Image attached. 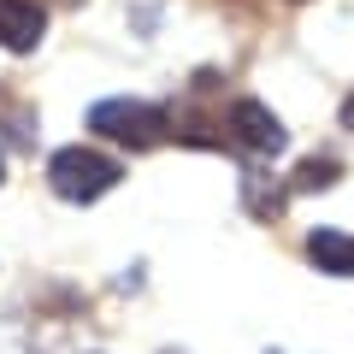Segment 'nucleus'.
<instances>
[{
    "mask_svg": "<svg viewBox=\"0 0 354 354\" xmlns=\"http://www.w3.org/2000/svg\"><path fill=\"white\" fill-rule=\"evenodd\" d=\"M88 130H101L106 142H118L130 153H148V148H160L171 136V118L160 106H148V101H101L88 113Z\"/></svg>",
    "mask_w": 354,
    "mask_h": 354,
    "instance_id": "f03ea898",
    "label": "nucleus"
},
{
    "mask_svg": "<svg viewBox=\"0 0 354 354\" xmlns=\"http://www.w3.org/2000/svg\"><path fill=\"white\" fill-rule=\"evenodd\" d=\"M337 171H342V165L330 160V153H313V160H301V171H295V189H330Z\"/></svg>",
    "mask_w": 354,
    "mask_h": 354,
    "instance_id": "423d86ee",
    "label": "nucleus"
},
{
    "mask_svg": "<svg viewBox=\"0 0 354 354\" xmlns=\"http://www.w3.org/2000/svg\"><path fill=\"white\" fill-rule=\"evenodd\" d=\"M230 130H236V142L254 148V153H278L283 148V124L266 113L260 101H236L230 106Z\"/></svg>",
    "mask_w": 354,
    "mask_h": 354,
    "instance_id": "20e7f679",
    "label": "nucleus"
},
{
    "mask_svg": "<svg viewBox=\"0 0 354 354\" xmlns=\"http://www.w3.org/2000/svg\"><path fill=\"white\" fill-rule=\"evenodd\" d=\"M118 177H124V165L101 148H59L48 160V183L59 201H101Z\"/></svg>",
    "mask_w": 354,
    "mask_h": 354,
    "instance_id": "f257e3e1",
    "label": "nucleus"
},
{
    "mask_svg": "<svg viewBox=\"0 0 354 354\" xmlns=\"http://www.w3.org/2000/svg\"><path fill=\"white\" fill-rule=\"evenodd\" d=\"M342 130H354V95L342 101Z\"/></svg>",
    "mask_w": 354,
    "mask_h": 354,
    "instance_id": "0eeeda50",
    "label": "nucleus"
},
{
    "mask_svg": "<svg viewBox=\"0 0 354 354\" xmlns=\"http://www.w3.org/2000/svg\"><path fill=\"white\" fill-rule=\"evenodd\" d=\"M307 260H313L319 272H330V278H354V236H342V230H313V236H307Z\"/></svg>",
    "mask_w": 354,
    "mask_h": 354,
    "instance_id": "39448f33",
    "label": "nucleus"
},
{
    "mask_svg": "<svg viewBox=\"0 0 354 354\" xmlns=\"http://www.w3.org/2000/svg\"><path fill=\"white\" fill-rule=\"evenodd\" d=\"M0 171H6V165H0Z\"/></svg>",
    "mask_w": 354,
    "mask_h": 354,
    "instance_id": "6e6552de",
    "label": "nucleus"
},
{
    "mask_svg": "<svg viewBox=\"0 0 354 354\" xmlns=\"http://www.w3.org/2000/svg\"><path fill=\"white\" fill-rule=\"evenodd\" d=\"M41 30H48V12L36 0H0V48L6 53H36Z\"/></svg>",
    "mask_w": 354,
    "mask_h": 354,
    "instance_id": "7ed1b4c3",
    "label": "nucleus"
}]
</instances>
